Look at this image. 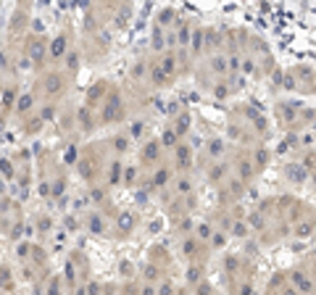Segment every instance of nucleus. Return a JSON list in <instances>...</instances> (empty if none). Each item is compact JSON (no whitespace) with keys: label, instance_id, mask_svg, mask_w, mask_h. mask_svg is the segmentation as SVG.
<instances>
[{"label":"nucleus","instance_id":"22","mask_svg":"<svg viewBox=\"0 0 316 295\" xmlns=\"http://www.w3.org/2000/svg\"><path fill=\"white\" fill-rule=\"evenodd\" d=\"M29 106H32V95H24L21 100H18V108H21V111H24V108H29Z\"/></svg>","mask_w":316,"mask_h":295},{"label":"nucleus","instance_id":"16","mask_svg":"<svg viewBox=\"0 0 316 295\" xmlns=\"http://www.w3.org/2000/svg\"><path fill=\"white\" fill-rule=\"evenodd\" d=\"M143 274H145V280H151V282L158 280V269H156V266H145V272H143Z\"/></svg>","mask_w":316,"mask_h":295},{"label":"nucleus","instance_id":"9","mask_svg":"<svg viewBox=\"0 0 316 295\" xmlns=\"http://www.w3.org/2000/svg\"><path fill=\"white\" fill-rule=\"evenodd\" d=\"M200 48H203V32L195 29L192 32V53H200Z\"/></svg>","mask_w":316,"mask_h":295},{"label":"nucleus","instance_id":"27","mask_svg":"<svg viewBox=\"0 0 316 295\" xmlns=\"http://www.w3.org/2000/svg\"><path fill=\"white\" fill-rule=\"evenodd\" d=\"M179 190H182V192H187V190H190V182H187V179H182V182H179Z\"/></svg>","mask_w":316,"mask_h":295},{"label":"nucleus","instance_id":"14","mask_svg":"<svg viewBox=\"0 0 316 295\" xmlns=\"http://www.w3.org/2000/svg\"><path fill=\"white\" fill-rule=\"evenodd\" d=\"M119 179H122V166L114 163L111 166V182H119Z\"/></svg>","mask_w":316,"mask_h":295},{"label":"nucleus","instance_id":"21","mask_svg":"<svg viewBox=\"0 0 316 295\" xmlns=\"http://www.w3.org/2000/svg\"><path fill=\"white\" fill-rule=\"evenodd\" d=\"M176 143V132H166L163 135V145H174Z\"/></svg>","mask_w":316,"mask_h":295},{"label":"nucleus","instance_id":"13","mask_svg":"<svg viewBox=\"0 0 316 295\" xmlns=\"http://www.w3.org/2000/svg\"><path fill=\"white\" fill-rule=\"evenodd\" d=\"M153 48H156V50H163V48H166V45H163V37H161V29L153 32Z\"/></svg>","mask_w":316,"mask_h":295},{"label":"nucleus","instance_id":"8","mask_svg":"<svg viewBox=\"0 0 316 295\" xmlns=\"http://www.w3.org/2000/svg\"><path fill=\"white\" fill-rule=\"evenodd\" d=\"M158 150H161V145H158V143H148V145H145V158L153 161L156 155H158Z\"/></svg>","mask_w":316,"mask_h":295},{"label":"nucleus","instance_id":"10","mask_svg":"<svg viewBox=\"0 0 316 295\" xmlns=\"http://www.w3.org/2000/svg\"><path fill=\"white\" fill-rule=\"evenodd\" d=\"M229 66H227V58H224V55H221V58H213V71H216V74H224Z\"/></svg>","mask_w":316,"mask_h":295},{"label":"nucleus","instance_id":"12","mask_svg":"<svg viewBox=\"0 0 316 295\" xmlns=\"http://www.w3.org/2000/svg\"><path fill=\"white\" fill-rule=\"evenodd\" d=\"M232 235H235V237H245V235H248V227L243 224V221H235V227H232Z\"/></svg>","mask_w":316,"mask_h":295},{"label":"nucleus","instance_id":"24","mask_svg":"<svg viewBox=\"0 0 316 295\" xmlns=\"http://www.w3.org/2000/svg\"><path fill=\"white\" fill-rule=\"evenodd\" d=\"M66 61H69V69H74V66H77V61H79V58H77V53H69V58H66Z\"/></svg>","mask_w":316,"mask_h":295},{"label":"nucleus","instance_id":"6","mask_svg":"<svg viewBox=\"0 0 316 295\" xmlns=\"http://www.w3.org/2000/svg\"><path fill=\"white\" fill-rule=\"evenodd\" d=\"M293 282L298 285L303 293H309V290H311V280H303V274H301V272H295V274H293Z\"/></svg>","mask_w":316,"mask_h":295},{"label":"nucleus","instance_id":"28","mask_svg":"<svg viewBox=\"0 0 316 295\" xmlns=\"http://www.w3.org/2000/svg\"><path fill=\"white\" fill-rule=\"evenodd\" d=\"M143 295H156V290L151 288V285H148V288H143Z\"/></svg>","mask_w":316,"mask_h":295},{"label":"nucleus","instance_id":"4","mask_svg":"<svg viewBox=\"0 0 316 295\" xmlns=\"http://www.w3.org/2000/svg\"><path fill=\"white\" fill-rule=\"evenodd\" d=\"M116 224H119V229H122V232H129V229H132V224H135V219H132V214H122Z\"/></svg>","mask_w":316,"mask_h":295},{"label":"nucleus","instance_id":"23","mask_svg":"<svg viewBox=\"0 0 316 295\" xmlns=\"http://www.w3.org/2000/svg\"><path fill=\"white\" fill-rule=\"evenodd\" d=\"M198 237H203V240H208V237H211V229H208V224H203V227L198 229Z\"/></svg>","mask_w":316,"mask_h":295},{"label":"nucleus","instance_id":"17","mask_svg":"<svg viewBox=\"0 0 316 295\" xmlns=\"http://www.w3.org/2000/svg\"><path fill=\"white\" fill-rule=\"evenodd\" d=\"M250 174H253V166H250V163H240V177L248 179Z\"/></svg>","mask_w":316,"mask_h":295},{"label":"nucleus","instance_id":"7","mask_svg":"<svg viewBox=\"0 0 316 295\" xmlns=\"http://www.w3.org/2000/svg\"><path fill=\"white\" fill-rule=\"evenodd\" d=\"M176 161H179L182 166H190V148H176Z\"/></svg>","mask_w":316,"mask_h":295},{"label":"nucleus","instance_id":"15","mask_svg":"<svg viewBox=\"0 0 316 295\" xmlns=\"http://www.w3.org/2000/svg\"><path fill=\"white\" fill-rule=\"evenodd\" d=\"M90 229H92V232H103V221H100L98 216H92L90 219Z\"/></svg>","mask_w":316,"mask_h":295},{"label":"nucleus","instance_id":"11","mask_svg":"<svg viewBox=\"0 0 316 295\" xmlns=\"http://www.w3.org/2000/svg\"><path fill=\"white\" fill-rule=\"evenodd\" d=\"M269 161V153H266V148H258V153H256V166L261 169V166H266Z\"/></svg>","mask_w":316,"mask_h":295},{"label":"nucleus","instance_id":"25","mask_svg":"<svg viewBox=\"0 0 316 295\" xmlns=\"http://www.w3.org/2000/svg\"><path fill=\"white\" fill-rule=\"evenodd\" d=\"M158 295H171V288H169V285H161V290H158Z\"/></svg>","mask_w":316,"mask_h":295},{"label":"nucleus","instance_id":"20","mask_svg":"<svg viewBox=\"0 0 316 295\" xmlns=\"http://www.w3.org/2000/svg\"><path fill=\"white\" fill-rule=\"evenodd\" d=\"M166 177H169V174H166V171L161 169V171H156V177H153V182H156V184H163V182H166Z\"/></svg>","mask_w":316,"mask_h":295},{"label":"nucleus","instance_id":"26","mask_svg":"<svg viewBox=\"0 0 316 295\" xmlns=\"http://www.w3.org/2000/svg\"><path fill=\"white\" fill-rule=\"evenodd\" d=\"M169 18H174V11H163L161 13V21H169Z\"/></svg>","mask_w":316,"mask_h":295},{"label":"nucleus","instance_id":"29","mask_svg":"<svg viewBox=\"0 0 316 295\" xmlns=\"http://www.w3.org/2000/svg\"><path fill=\"white\" fill-rule=\"evenodd\" d=\"M90 295H98V285H90Z\"/></svg>","mask_w":316,"mask_h":295},{"label":"nucleus","instance_id":"1","mask_svg":"<svg viewBox=\"0 0 316 295\" xmlns=\"http://www.w3.org/2000/svg\"><path fill=\"white\" fill-rule=\"evenodd\" d=\"M174 66H176L174 55H166V58L161 61V66H158V69H153V79H156V82H163V79H169L171 74H174Z\"/></svg>","mask_w":316,"mask_h":295},{"label":"nucleus","instance_id":"3","mask_svg":"<svg viewBox=\"0 0 316 295\" xmlns=\"http://www.w3.org/2000/svg\"><path fill=\"white\" fill-rule=\"evenodd\" d=\"M190 124H192L190 114H182L179 119H176V129H174V132H176V135H184V132H190Z\"/></svg>","mask_w":316,"mask_h":295},{"label":"nucleus","instance_id":"5","mask_svg":"<svg viewBox=\"0 0 316 295\" xmlns=\"http://www.w3.org/2000/svg\"><path fill=\"white\" fill-rule=\"evenodd\" d=\"M208 153L213 155V158H219V155L224 153V143H221L219 137H216V140H211V143H208Z\"/></svg>","mask_w":316,"mask_h":295},{"label":"nucleus","instance_id":"19","mask_svg":"<svg viewBox=\"0 0 316 295\" xmlns=\"http://www.w3.org/2000/svg\"><path fill=\"white\" fill-rule=\"evenodd\" d=\"M227 243V235H221V232H216V237H213V248H221Z\"/></svg>","mask_w":316,"mask_h":295},{"label":"nucleus","instance_id":"2","mask_svg":"<svg viewBox=\"0 0 316 295\" xmlns=\"http://www.w3.org/2000/svg\"><path fill=\"white\" fill-rule=\"evenodd\" d=\"M63 53H66V37H55V40H53V45H50V55H53V58H61V55Z\"/></svg>","mask_w":316,"mask_h":295},{"label":"nucleus","instance_id":"18","mask_svg":"<svg viewBox=\"0 0 316 295\" xmlns=\"http://www.w3.org/2000/svg\"><path fill=\"white\" fill-rule=\"evenodd\" d=\"M29 55H32V58H40V55H42V45H40V42H34L32 48H29Z\"/></svg>","mask_w":316,"mask_h":295}]
</instances>
